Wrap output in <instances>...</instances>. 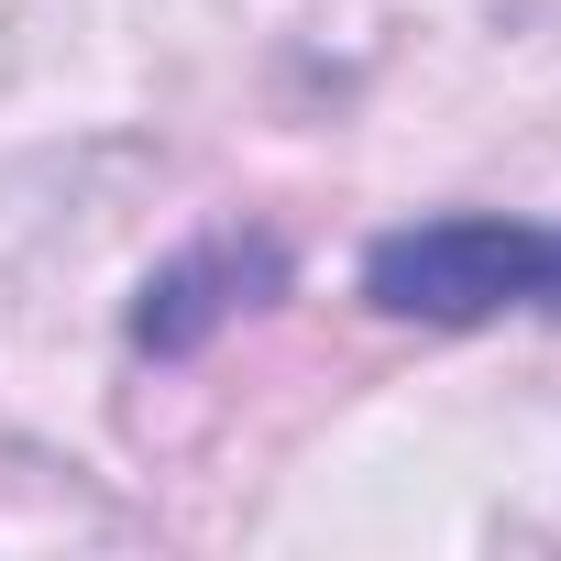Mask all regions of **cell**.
I'll return each mask as SVG.
<instances>
[{
    "mask_svg": "<svg viewBox=\"0 0 561 561\" xmlns=\"http://www.w3.org/2000/svg\"><path fill=\"white\" fill-rule=\"evenodd\" d=\"M364 298L386 320H430V331H484L506 309H550L561 320V231L550 220H408L364 253Z\"/></svg>",
    "mask_w": 561,
    "mask_h": 561,
    "instance_id": "cell-1",
    "label": "cell"
},
{
    "mask_svg": "<svg viewBox=\"0 0 561 561\" xmlns=\"http://www.w3.org/2000/svg\"><path fill=\"white\" fill-rule=\"evenodd\" d=\"M275 287H287V253H275L264 231H220V242H187L154 287H144V309H133V353H198L220 320H242V309H264Z\"/></svg>",
    "mask_w": 561,
    "mask_h": 561,
    "instance_id": "cell-2",
    "label": "cell"
}]
</instances>
